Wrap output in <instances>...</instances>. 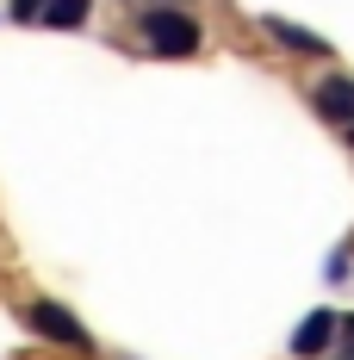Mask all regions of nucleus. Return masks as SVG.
<instances>
[{
  "instance_id": "obj_1",
  "label": "nucleus",
  "mask_w": 354,
  "mask_h": 360,
  "mask_svg": "<svg viewBox=\"0 0 354 360\" xmlns=\"http://www.w3.org/2000/svg\"><path fill=\"white\" fill-rule=\"evenodd\" d=\"M143 44L156 50V56H199V19H187L175 6H149L143 13Z\"/></svg>"
},
{
  "instance_id": "obj_2",
  "label": "nucleus",
  "mask_w": 354,
  "mask_h": 360,
  "mask_svg": "<svg viewBox=\"0 0 354 360\" xmlns=\"http://www.w3.org/2000/svg\"><path fill=\"white\" fill-rule=\"evenodd\" d=\"M25 323H32L44 342H56V348H94V342H87V329L75 323L63 304H50V298H32V304H25Z\"/></svg>"
},
{
  "instance_id": "obj_3",
  "label": "nucleus",
  "mask_w": 354,
  "mask_h": 360,
  "mask_svg": "<svg viewBox=\"0 0 354 360\" xmlns=\"http://www.w3.org/2000/svg\"><path fill=\"white\" fill-rule=\"evenodd\" d=\"M311 100H317V112L329 118V124H342V131H348V124H354V75H329Z\"/></svg>"
},
{
  "instance_id": "obj_4",
  "label": "nucleus",
  "mask_w": 354,
  "mask_h": 360,
  "mask_svg": "<svg viewBox=\"0 0 354 360\" xmlns=\"http://www.w3.org/2000/svg\"><path fill=\"white\" fill-rule=\"evenodd\" d=\"M261 32L274 37V44H286L292 56H329V44L317 32H305V25H292V19H261Z\"/></svg>"
},
{
  "instance_id": "obj_5",
  "label": "nucleus",
  "mask_w": 354,
  "mask_h": 360,
  "mask_svg": "<svg viewBox=\"0 0 354 360\" xmlns=\"http://www.w3.org/2000/svg\"><path fill=\"white\" fill-rule=\"evenodd\" d=\"M329 335H336V317H329V311H311L305 323L292 329V354H298V360L323 354V348H329Z\"/></svg>"
},
{
  "instance_id": "obj_6",
  "label": "nucleus",
  "mask_w": 354,
  "mask_h": 360,
  "mask_svg": "<svg viewBox=\"0 0 354 360\" xmlns=\"http://www.w3.org/2000/svg\"><path fill=\"white\" fill-rule=\"evenodd\" d=\"M87 6H94V0H44V6H37V19L63 32V25H81V19H87Z\"/></svg>"
},
{
  "instance_id": "obj_7",
  "label": "nucleus",
  "mask_w": 354,
  "mask_h": 360,
  "mask_svg": "<svg viewBox=\"0 0 354 360\" xmlns=\"http://www.w3.org/2000/svg\"><path fill=\"white\" fill-rule=\"evenodd\" d=\"M336 329H342V342H348V360H354V317H342Z\"/></svg>"
},
{
  "instance_id": "obj_8",
  "label": "nucleus",
  "mask_w": 354,
  "mask_h": 360,
  "mask_svg": "<svg viewBox=\"0 0 354 360\" xmlns=\"http://www.w3.org/2000/svg\"><path fill=\"white\" fill-rule=\"evenodd\" d=\"M19 13H37V0H19Z\"/></svg>"
}]
</instances>
